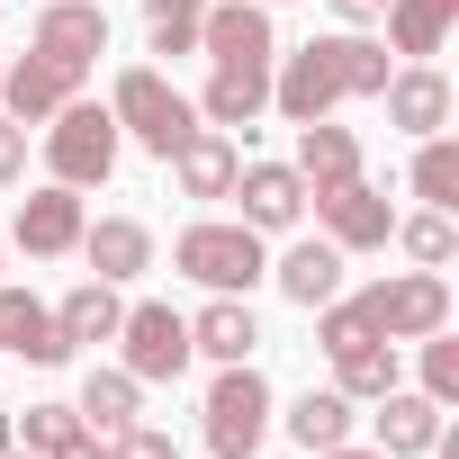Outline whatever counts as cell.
<instances>
[{
  "label": "cell",
  "instance_id": "10",
  "mask_svg": "<svg viewBox=\"0 0 459 459\" xmlns=\"http://www.w3.org/2000/svg\"><path fill=\"white\" fill-rule=\"evenodd\" d=\"M82 189H64V180H46V189H28L19 198V225H10V244L28 253V262H55V253H82Z\"/></svg>",
  "mask_w": 459,
  "mask_h": 459
},
{
  "label": "cell",
  "instance_id": "29",
  "mask_svg": "<svg viewBox=\"0 0 459 459\" xmlns=\"http://www.w3.org/2000/svg\"><path fill=\"white\" fill-rule=\"evenodd\" d=\"M414 198H423V207H459V144H450V135H423V153H414Z\"/></svg>",
  "mask_w": 459,
  "mask_h": 459
},
{
  "label": "cell",
  "instance_id": "27",
  "mask_svg": "<svg viewBox=\"0 0 459 459\" xmlns=\"http://www.w3.org/2000/svg\"><path fill=\"white\" fill-rule=\"evenodd\" d=\"M333 387H342L351 405L387 396V387H396V342H351V351H333Z\"/></svg>",
  "mask_w": 459,
  "mask_h": 459
},
{
  "label": "cell",
  "instance_id": "7",
  "mask_svg": "<svg viewBox=\"0 0 459 459\" xmlns=\"http://www.w3.org/2000/svg\"><path fill=\"white\" fill-rule=\"evenodd\" d=\"M117 342H126V378H144V387H162V378H180V369L198 360V351H189V316L162 307V298L126 307V316H117Z\"/></svg>",
  "mask_w": 459,
  "mask_h": 459
},
{
  "label": "cell",
  "instance_id": "1",
  "mask_svg": "<svg viewBox=\"0 0 459 459\" xmlns=\"http://www.w3.org/2000/svg\"><path fill=\"white\" fill-rule=\"evenodd\" d=\"M387 73H396L387 46L360 37V28H342V37H307V46L271 73V108H280L289 126H307V117H333L342 100H378Z\"/></svg>",
  "mask_w": 459,
  "mask_h": 459
},
{
  "label": "cell",
  "instance_id": "39",
  "mask_svg": "<svg viewBox=\"0 0 459 459\" xmlns=\"http://www.w3.org/2000/svg\"><path fill=\"white\" fill-rule=\"evenodd\" d=\"M10 441H19V414H10V405H0V450H10Z\"/></svg>",
  "mask_w": 459,
  "mask_h": 459
},
{
  "label": "cell",
  "instance_id": "14",
  "mask_svg": "<svg viewBox=\"0 0 459 459\" xmlns=\"http://www.w3.org/2000/svg\"><path fill=\"white\" fill-rule=\"evenodd\" d=\"M198 117L225 126V135H253L271 117V64H216L207 91H198Z\"/></svg>",
  "mask_w": 459,
  "mask_h": 459
},
{
  "label": "cell",
  "instance_id": "20",
  "mask_svg": "<svg viewBox=\"0 0 459 459\" xmlns=\"http://www.w3.org/2000/svg\"><path fill=\"white\" fill-rule=\"evenodd\" d=\"M378 28H387V46H396L405 64H432V55H441V37L459 28V0H387Z\"/></svg>",
  "mask_w": 459,
  "mask_h": 459
},
{
  "label": "cell",
  "instance_id": "33",
  "mask_svg": "<svg viewBox=\"0 0 459 459\" xmlns=\"http://www.w3.org/2000/svg\"><path fill=\"white\" fill-rule=\"evenodd\" d=\"M108 459H180V450H171V432H153V423H126V432H108Z\"/></svg>",
  "mask_w": 459,
  "mask_h": 459
},
{
  "label": "cell",
  "instance_id": "38",
  "mask_svg": "<svg viewBox=\"0 0 459 459\" xmlns=\"http://www.w3.org/2000/svg\"><path fill=\"white\" fill-rule=\"evenodd\" d=\"M153 10H189V19H198V10H207V0H144V19H153Z\"/></svg>",
  "mask_w": 459,
  "mask_h": 459
},
{
  "label": "cell",
  "instance_id": "21",
  "mask_svg": "<svg viewBox=\"0 0 459 459\" xmlns=\"http://www.w3.org/2000/svg\"><path fill=\"white\" fill-rule=\"evenodd\" d=\"M171 171H180V198H225V189H235V171H244V153H235V135H225V126H198V135L171 153Z\"/></svg>",
  "mask_w": 459,
  "mask_h": 459
},
{
  "label": "cell",
  "instance_id": "28",
  "mask_svg": "<svg viewBox=\"0 0 459 459\" xmlns=\"http://www.w3.org/2000/svg\"><path fill=\"white\" fill-rule=\"evenodd\" d=\"M387 244H405L414 271H441V262L459 253V225H450V207H423V216H396V235H387Z\"/></svg>",
  "mask_w": 459,
  "mask_h": 459
},
{
  "label": "cell",
  "instance_id": "17",
  "mask_svg": "<svg viewBox=\"0 0 459 459\" xmlns=\"http://www.w3.org/2000/svg\"><path fill=\"white\" fill-rule=\"evenodd\" d=\"M387 126L396 135H441L450 126V82L432 73V64H405V73H387Z\"/></svg>",
  "mask_w": 459,
  "mask_h": 459
},
{
  "label": "cell",
  "instance_id": "15",
  "mask_svg": "<svg viewBox=\"0 0 459 459\" xmlns=\"http://www.w3.org/2000/svg\"><path fill=\"white\" fill-rule=\"evenodd\" d=\"M82 262H91V280H108V289L144 280V271H153V225H144V216H100V225H82Z\"/></svg>",
  "mask_w": 459,
  "mask_h": 459
},
{
  "label": "cell",
  "instance_id": "3",
  "mask_svg": "<svg viewBox=\"0 0 459 459\" xmlns=\"http://www.w3.org/2000/svg\"><path fill=\"white\" fill-rule=\"evenodd\" d=\"M108 117H117V135H135L153 162H171L189 135H198V100H180L153 64H135V73H117V91H108Z\"/></svg>",
  "mask_w": 459,
  "mask_h": 459
},
{
  "label": "cell",
  "instance_id": "13",
  "mask_svg": "<svg viewBox=\"0 0 459 459\" xmlns=\"http://www.w3.org/2000/svg\"><path fill=\"white\" fill-rule=\"evenodd\" d=\"M225 198H244V225H253V235H289V225L307 216V180H298V162H244Z\"/></svg>",
  "mask_w": 459,
  "mask_h": 459
},
{
  "label": "cell",
  "instance_id": "23",
  "mask_svg": "<svg viewBox=\"0 0 459 459\" xmlns=\"http://www.w3.org/2000/svg\"><path fill=\"white\" fill-rule=\"evenodd\" d=\"M253 342H262V325H253L244 298H207V307L189 316V351H207L216 369H225V360H253Z\"/></svg>",
  "mask_w": 459,
  "mask_h": 459
},
{
  "label": "cell",
  "instance_id": "9",
  "mask_svg": "<svg viewBox=\"0 0 459 459\" xmlns=\"http://www.w3.org/2000/svg\"><path fill=\"white\" fill-rule=\"evenodd\" d=\"M198 55L207 64H280L271 10H262V0H207V10H198Z\"/></svg>",
  "mask_w": 459,
  "mask_h": 459
},
{
  "label": "cell",
  "instance_id": "41",
  "mask_svg": "<svg viewBox=\"0 0 459 459\" xmlns=\"http://www.w3.org/2000/svg\"><path fill=\"white\" fill-rule=\"evenodd\" d=\"M262 10H280V0H262Z\"/></svg>",
  "mask_w": 459,
  "mask_h": 459
},
{
  "label": "cell",
  "instance_id": "4",
  "mask_svg": "<svg viewBox=\"0 0 459 459\" xmlns=\"http://www.w3.org/2000/svg\"><path fill=\"white\" fill-rule=\"evenodd\" d=\"M117 117L100 108V100H64L55 117H46V171L64 180V189H100L108 171H117Z\"/></svg>",
  "mask_w": 459,
  "mask_h": 459
},
{
  "label": "cell",
  "instance_id": "5",
  "mask_svg": "<svg viewBox=\"0 0 459 459\" xmlns=\"http://www.w3.org/2000/svg\"><path fill=\"white\" fill-rule=\"evenodd\" d=\"M271 378L253 369V360H225L216 369V387H207V450L216 459H253L262 450V432H271Z\"/></svg>",
  "mask_w": 459,
  "mask_h": 459
},
{
  "label": "cell",
  "instance_id": "12",
  "mask_svg": "<svg viewBox=\"0 0 459 459\" xmlns=\"http://www.w3.org/2000/svg\"><path fill=\"white\" fill-rule=\"evenodd\" d=\"M28 46L55 55V64H73V73H91V64L108 55V10H100V0H46Z\"/></svg>",
  "mask_w": 459,
  "mask_h": 459
},
{
  "label": "cell",
  "instance_id": "16",
  "mask_svg": "<svg viewBox=\"0 0 459 459\" xmlns=\"http://www.w3.org/2000/svg\"><path fill=\"white\" fill-rule=\"evenodd\" d=\"M369 405H378L369 423H378V450H387V459H423V450L441 441V414H450V405H432L423 387H387V396H369Z\"/></svg>",
  "mask_w": 459,
  "mask_h": 459
},
{
  "label": "cell",
  "instance_id": "2",
  "mask_svg": "<svg viewBox=\"0 0 459 459\" xmlns=\"http://www.w3.org/2000/svg\"><path fill=\"white\" fill-rule=\"evenodd\" d=\"M171 271L180 280H198L207 298H244L253 280H271V253H262V235L235 216V225H216V216H198V225H180V244H171Z\"/></svg>",
  "mask_w": 459,
  "mask_h": 459
},
{
  "label": "cell",
  "instance_id": "36",
  "mask_svg": "<svg viewBox=\"0 0 459 459\" xmlns=\"http://www.w3.org/2000/svg\"><path fill=\"white\" fill-rule=\"evenodd\" d=\"M378 10H387V0H333V19H342V28H378Z\"/></svg>",
  "mask_w": 459,
  "mask_h": 459
},
{
  "label": "cell",
  "instance_id": "8",
  "mask_svg": "<svg viewBox=\"0 0 459 459\" xmlns=\"http://www.w3.org/2000/svg\"><path fill=\"white\" fill-rule=\"evenodd\" d=\"M316 225H325L333 253H378V244L396 235V207H387V189L342 180V189H316Z\"/></svg>",
  "mask_w": 459,
  "mask_h": 459
},
{
  "label": "cell",
  "instance_id": "18",
  "mask_svg": "<svg viewBox=\"0 0 459 459\" xmlns=\"http://www.w3.org/2000/svg\"><path fill=\"white\" fill-rule=\"evenodd\" d=\"M0 351H19L37 369H64L73 360V342L55 333V307H37L28 289H0Z\"/></svg>",
  "mask_w": 459,
  "mask_h": 459
},
{
  "label": "cell",
  "instance_id": "26",
  "mask_svg": "<svg viewBox=\"0 0 459 459\" xmlns=\"http://www.w3.org/2000/svg\"><path fill=\"white\" fill-rule=\"evenodd\" d=\"M135 396H144V378H126V369H91L73 414H82L91 432H126V423H135Z\"/></svg>",
  "mask_w": 459,
  "mask_h": 459
},
{
  "label": "cell",
  "instance_id": "34",
  "mask_svg": "<svg viewBox=\"0 0 459 459\" xmlns=\"http://www.w3.org/2000/svg\"><path fill=\"white\" fill-rule=\"evenodd\" d=\"M10 180H28V126L0 117V189H10Z\"/></svg>",
  "mask_w": 459,
  "mask_h": 459
},
{
  "label": "cell",
  "instance_id": "25",
  "mask_svg": "<svg viewBox=\"0 0 459 459\" xmlns=\"http://www.w3.org/2000/svg\"><path fill=\"white\" fill-rule=\"evenodd\" d=\"M351 423H360V414H351L342 387H307V396L289 405V441H298V450H333V441H351Z\"/></svg>",
  "mask_w": 459,
  "mask_h": 459
},
{
  "label": "cell",
  "instance_id": "31",
  "mask_svg": "<svg viewBox=\"0 0 459 459\" xmlns=\"http://www.w3.org/2000/svg\"><path fill=\"white\" fill-rule=\"evenodd\" d=\"M144 28H153V55H198V19L189 10H153Z\"/></svg>",
  "mask_w": 459,
  "mask_h": 459
},
{
  "label": "cell",
  "instance_id": "37",
  "mask_svg": "<svg viewBox=\"0 0 459 459\" xmlns=\"http://www.w3.org/2000/svg\"><path fill=\"white\" fill-rule=\"evenodd\" d=\"M316 459H387V450H360V441H333V450H316Z\"/></svg>",
  "mask_w": 459,
  "mask_h": 459
},
{
  "label": "cell",
  "instance_id": "42",
  "mask_svg": "<svg viewBox=\"0 0 459 459\" xmlns=\"http://www.w3.org/2000/svg\"><path fill=\"white\" fill-rule=\"evenodd\" d=\"M253 459H262V450H253Z\"/></svg>",
  "mask_w": 459,
  "mask_h": 459
},
{
  "label": "cell",
  "instance_id": "19",
  "mask_svg": "<svg viewBox=\"0 0 459 459\" xmlns=\"http://www.w3.org/2000/svg\"><path fill=\"white\" fill-rule=\"evenodd\" d=\"M298 180H307V198L360 180V135L333 126V117H307V126H298Z\"/></svg>",
  "mask_w": 459,
  "mask_h": 459
},
{
  "label": "cell",
  "instance_id": "30",
  "mask_svg": "<svg viewBox=\"0 0 459 459\" xmlns=\"http://www.w3.org/2000/svg\"><path fill=\"white\" fill-rule=\"evenodd\" d=\"M423 396L432 405H459V342H450V325L423 333Z\"/></svg>",
  "mask_w": 459,
  "mask_h": 459
},
{
  "label": "cell",
  "instance_id": "24",
  "mask_svg": "<svg viewBox=\"0 0 459 459\" xmlns=\"http://www.w3.org/2000/svg\"><path fill=\"white\" fill-rule=\"evenodd\" d=\"M117 316H126L117 289H108V280H82V289L55 307V333H64L73 351H82V342H117Z\"/></svg>",
  "mask_w": 459,
  "mask_h": 459
},
{
  "label": "cell",
  "instance_id": "35",
  "mask_svg": "<svg viewBox=\"0 0 459 459\" xmlns=\"http://www.w3.org/2000/svg\"><path fill=\"white\" fill-rule=\"evenodd\" d=\"M46 459H108V441H100V432H91V423H82V432H73V441H55V450H46Z\"/></svg>",
  "mask_w": 459,
  "mask_h": 459
},
{
  "label": "cell",
  "instance_id": "22",
  "mask_svg": "<svg viewBox=\"0 0 459 459\" xmlns=\"http://www.w3.org/2000/svg\"><path fill=\"white\" fill-rule=\"evenodd\" d=\"M271 280H280V298H289V307H307V316H316L325 298H342V253H333V244H289V253L271 262Z\"/></svg>",
  "mask_w": 459,
  "mask_h": 459
},
{
  "label": "cell",
  "instance_id": "6",
  "mask_svg": "<svg viewBox=\"0 0 459 459\" xmlns=\"http://www.w3.org/2000/svg\"><path fill=\"white\" fill-rule=\"evenodd\" d=\"M351 307L369 316V333H387V342H423V333L450 325V280H441V271H396V280H369Z\"/></svg>",
  "mask_w": 459,
  "mask_h": 459
},
{
  "label": "cell",
  "instance_id": "40",
  "mask_svg": "<svg viewBox=\"0 0 459 459\" xmlns=\"http://www.w3.org/2000/svg\"><path fill=\"white\" fill-rule=\"evenodd\" d=\"M0 459H46V450H19V441H10V450H0Z\"/></svg>",
  "mask_w": 459,
  "mask_h": 459
},
{
  "label": "cell",
  "instance_id": "32",
  "mask_svg": "<svg viewBox=\"0 0 459 459\" xmlns=\"http://www.w3.org/2000/svg\"><path fill=\"white\" fill-rule=\"evenodd\" d=\"M73 432H82L73 405H28V450H55V441H73Z\"/></svg>",
  "mask_w": 459,
  "mask_h": 459
},
{
  "label": "cell",
  "instance_id": "11",
  "mask_svg": "<svg viewBox=\"0 0 459 459\" xmlns=\"http://www.w3.org/2000/svg\"><path fill=\"white\" fill-rule=\"evenodd\" d=\"M64 100H82V73L55 64V55H19V64H0V117H19V126H46Z\"/></svg>",
  "mask_w": 459,
  "mask_h": 459
}]
</instances>
